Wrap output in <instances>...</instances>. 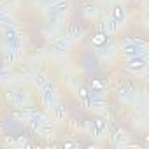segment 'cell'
<instances>
[{
  "mask_svg": "<svg viewBox=\"0 0 149 149\" xmlns=\"http://www.w3.org/2000/svg\"><path fill=\"white\" fill-rule=\"evenodd\" d=\"M95 54L102 61H112V58L118 54V47L112 42H104L102 46H97L95 47Z\"/></svg>",
  "mask_w": 149,
  "mask_h": 149,
  "instance_id": "obj_10",
  "label": "cell"
},
{
  "mask_svg": "<svg viewBox=\"0 0 149 149\" xmlns=\"http://www.w3.org/2000/svg\"><path fill=\"white\" fill-rule=\"evenodd\" d=\"M147 54H139L132 58H125V70L132 76H146L147 74Z\"/></svg>",
  "mask_w": 149,
  "mask_h": 149,
  "instance_id": "obj_7",
  "label": "cell"
},
{
  "mask_svg": "<svg viewBox=\"0 0 149 149\" xmlns=\"http://www.w3.org/2000/svg\"><path fill=\"white\" fill-rule=\"evenodd\" d=\"M65 35L70 39L72 44H76V42H79V40L84 37V30H83L81 26H77V25H74V26H70V30H68Z\"/></svg>",
  "mask_w": 149,
  "mask_h": 149,
  "instance_id": "obj_16",
  "label": "cell"
},
{
  "mask_svg": "<svg viewBox=\"0 0 149 149\" xmlns=\"http://www.w3.org/2000/svg\"><path fill=\"white\" fill-rule=\"evenodd\" d=\"M68 11H70V2L68 0H54L51 6H47L44 9L46 26L61 28V25L65 23V19L68 16Z\"/></svg>",
  "mask_w": 149,
  "mask_h": 149,
  "instance_id": "obj_2",
  "label": "cell"
},
{
  "mask_svg": "<svg viewBox=\"0 0 149 149\" xmlns=\"http://www.w3.org/2000/svg\"><path fill=\"white\" fill-rule=\"evenodd\" d=\"M54 2V0H35V4L39 6V7H42V9H46L47 6H51Z\"/></svg>",
  "mask_w": 149,
  "mask_h": 149,
  "instance_id": "obj_21",
  "label": "cell"
},
{
  "mask_svg": "<svg viewBox=\"0 0 149 149\" xmlns=\"http://www.w3.org/2000/svg\"><path fill=\"white\" fill-rule=\"evenodd\" d=\"M83 14L88 18V19H95L97 16H98V9H97V6L95 4H84V7H83Z\"/></svg>",
  "mask_w": 149,
  "mask_h": 149,
  "instance_id": "obj_18",
  "label": "cell"
},
{
  "mask_svg": "<svg viewBox=\"0 0 149 149\" xmlns=\"http://www.w3.org/2000/svg\"><path fill=\"white\" fill-rule=\"evenodd\" d=\"M14 79V74L7 67H0V84H9Z\"/></svg>",
  "mask_w": 149,
  "mask_h": 149,
  "instance_id": "obj_17",
  "label": "cell"
},
{
  "mask_svg": "<svg viewBox=\"0 0 149 149\" xmlns=\"http://www.w3.org/2000/svg\"><path fill=\"white\" fill-rule=\"evenodd\" d=\"M14 146H18V147H30V146H32V142H30L26 137L18 135V137L14 139Z\"/></svg>",
  "mask_w": 149,
  "mask_h": 149,
  "instance_id": "obj_20",
  "label": "cell"
},
{
  "mask_svg": "<svg viewBox=\"0 0 149 149\" xmlns=\"http://www.w3.org/2000/svg\"><path fill=\"white\" fill-rule=\"evenodd\" d=\"M0 4H2V0H0Z\"/></svg>",
  "mask_w": 149,
  "mask_h": 149,
  "instance_id": "obj_22",
  "label": "cell"
},
{
  "mask_svg": "<svg viewBox=\"0 0 149 149\" xmlns=\"http://www.w3.org/2000/svg\"><path fill=\"white\" fill-rule=\"evenodd\" d=\"M86 130H88V135L95 140H100L107 135V121L104 118H97V119H91L86 123Z\"/></svg>",
  "mask_w": 149,
  "mask_h": 149,
  "instance_id": "obj_9",
  "label": "cell"
},
{
  "mask_svg": "<svg viewBox=\"0 0 149 149\" xmlns=\"http://www.w3.org/2000/svg\"><path fill=\"white\" fill-rule=\"evenodd\" d=\"M47 79H49V77H47V74H46V72H35V74H33V77H32V83H33V86L39 90Z\"/></svg>",
  "mask_w": 149,
  "mask_h": 149,
  "instance_id": "obj_19",
  "label": "cell"
},
{
  "mask_svg": "<svg viewBox=\"0 0 149 149\" xmlns=\"http://www.w3.org/2000/svg\"><path fill=\"white\" fill-rule=\"evenodd\" d=\"M116 47H118V53H119L123 58H132V56H139V54H147V51H149L147 42H144V40H140V39H135V37H123Z\"/></svg>",
  "mask_w": 149,
  "mask_h": 149,
  "instance_id": "obj_3",
  "label": "cell"
},
{
  "mask_svg": "<svg viewBox=\"0 0 149 149\" xmlns=\"http://www.w3.org/2000/svg\"><path fill=\"white\" fill-rule=\"evenodd\" d=\"M4 25H16V19L9 7L0 4V26H4Z\"/></svg>",
  "mask_w": 149,
  "mask_h": 149,
  "instance_id": "obj_15",
  "label": "cell"
},
{
  "mask_svg": "<svg viewBox=\"0 0 149 149\" xmlns=\"http://www.w3.org/2000/svg\"><path fill=\"white\" fill-rule=\"evenodd\" d=\"M6 98H7L9 105L14 109H25V107L32 105V97L25 88H16V86L9 88L6 93Z\"/></svg>",
  "mask_w": 149,
  "mask_h": 149,
  "instance_id": "obj_5",
  "label": "cell"
},
{
  "mask_svg": "<svg viewBox=\"0 0 149 149\" xmlns=\"http://www.w3.org/2000/svg\"><path fill=\"white\" fill-rule=\"evenodd\" d=\"M118 100L123 104H137L139 100V91L133 86H123L118 90Z\"/></svg>",
  "mask_w": 149,
  "mask_h": 149,
  "instance_id": "obj_11",
  "label": "cell"
},
{
  "mask_svg": "<svg viewBox=\"0 0 149 149\" xmlns=\"http://www.w3.org/2000/svg\"><path fill=\"white\" fill-rule=\"evenodd\" d=\"M72 47V42L67 35H58L56 39L51 40V46H49V54L54 58V60H65L67 54H68V49Z\"/></svg>",
  "mask_w": 149,
  "mask_h": 149,
  "instance_id": "obj_6",
  "label": "cell"
},
{
  "mask_svg": "<svg viewBox=\"0 0 149 149\" xmlns=\"http://www.w3.org/2000/svg\"><path fill=\"white\" fill-rule=\"evenodd\" d=\"M37 91H39L42 107H44L47 112L60 102V90H58V84H56L53 79H47Z\"/></svg>",
  "mask_w": 149,
  "mask_h": 149,
  "instance_id": "obj_4",
  "label": "cell"
},
{
  "mask_svg": "<svg viewBox=\"0 0 149 149\" xmlns=\"http://www.w3.org/2000/svg\"><path fill=\"white\" fill-rule=\"evenodd\" d=\"M4 42V60L7 65H14L19 61L23 53V35L18 28V25H4L0 26Z\"/></svg>",
  "mask_w": 149,
  "mask_h": 149,
  "instance_id": "obj_1",
  "label": "cell"
},
{
  "mask_svg": "<svg viewBox=\"0 0 149 149\" xmlns=\"http://www.w3.org/2000/svg\"><path fill=\"white\" fill-rule=\"evenodd\" d=\"M35 132H37V133H39V137H42V139H53V137H54V133H56L54 121H51V119L47 118L46 121H42V123L39 125V128H37Z\"/></svg>",
  "mask_w": 149,
  "mask_h": 149,
  "instance_id": "obj_13",
  "label": "cell"
},
{
  "mask_svg": "<svg viewBox=\"0 0 149 149\" xmlns=\"http://www.w3.org/2000/svg\"><path fill=\"white\" fill-rule=\"evenodd\" d=\"M49 114H51V118H53L54 123H61V121H65L67 116H68V112H67V109H65V105H63L61 102H58V104L49 111Z\"/></svg>",
  "mask_w": 149,
  "mask_h": 149,
  "instance_id": "obj_14",
  "label": "cell"
},
{
  "mask_svg": "<svg viewBox=\"0 0 149 149\" xmlns=\"http://www.w3.org/2000/svg\"><path fill=\"white\" fill-rule=\"evenodd\" d=\"M109 140H111V144L114 147H125V146H128V135H126V132L123 128L112 130L111 135H109Z\"/></svg>",
  "mask_w": 149,
  "mask_h": 149,
  "instance_id": "obj_12",
  "label": "cell"
},
{
  "mask_svg": "<svg viewBox=\"0 0 149 149\" xmlns=\"http://www.w3.org/2000/svg\"><path fill=\"white\" fill-rule=\"evenodd\" d=\"M109 18H111V21L116 25V28H118V32H119V30L128 23L130 14H128V9H126L123 4L114 2L112 7H111V11H109Z\"/></svg>",
  "mask_w": 149,
  "mask_h": 149,
  "instance_id": "obj_8",
  "label": "cell"
}]
</instances>
